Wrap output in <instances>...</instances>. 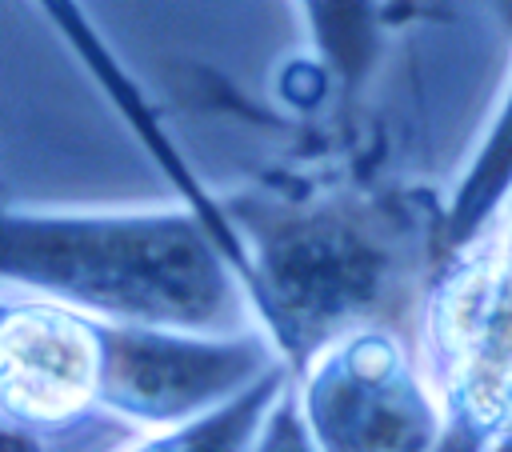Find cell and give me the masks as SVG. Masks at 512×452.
<instances>
[{"label":"cell","mask_w":512,"mask_h":452,"mask_svg":"<svg viewBox=\"0 0 512 452\" xmlns=\"http://www.w3.org/2000/svg\"><path fill=\"white\" fill-rule=\"evenodd\" d=\"M0 452H36V444H32L24 432H16V428L0 424Z\"/></svg>","instance_id":"9c48e42d"},{"label":"cell","mask_w":512,"mask_h":452,"mask_svg":"<svg viewBox=\"0 0 512 452\" xmlns=\"http://www.w3.org/2000/svg\"><path fill=\"white\" fill-rule=\"evenodd\" d=\"M512 196V84L500 96L496 120L488 124L484 140L476 144L456 192L448 196V204L440 208V224H436V268L464 252L472 240H480L496 216L504 212Z\"/></svg>","instance_id":"ba28073f"},{"label":"cell","mask_w":512,"mask_h":452,"mask_svg":"<svg viewBox=\"0 0 512 452\" xmlns=\"http://www.w3.org/2000/svg\"><path fill=\"white\" fill-rule=\"evenodd\" d=\"M220 212L248 260L256 324L288 372L356 328H392L436 272L440 208L412 192L284 184L220 200Z\"/></svg>","instance_id":"6da1fadb"},{"label":"cell","mask_w":512,"mask_h":452,"mask_svg":"<svg viewBox=\"0 0 512 452\" xmlns=\"http://www.w3.org/2000/svg\"><path fill=\"white\" fill-rule=\"evenodd\" d=\"M124 344V324L52 300H0V420L32 432L112 408Z\"/></svg>","instance_id":"5b68a950"},{"label":"cell","mask_w":512,"mask_h":452,"mask_svg":"<svg viewBox=\"0 0 512 452\" xmlns=\"http://www.w3.org/2000/svg\"><path fill=\"white\" fill-rule=\"evenodd\" d=\"M492 232H496V240L504 244V252L512 256V196H508V204H504V212L496 216V224H492Z\"/></svg>","instance_id":"30bf717a"},{"label":"cell","mask_w":512,"mask_h":452,"mask_svg":"<svg viewBox=\"0 0 512 452\" xmlns=\"http://www.w3.org/2000/svg\"><path fill=\"white\" fill-rule=\"evenodd\" d=\"M36 8L44 12V20L52 24V32L68 44V52L76 56V64L96 80V88L108 96V104L116 108V116L136 132V140L148 148V156L160 164V172H168V180L176 184V192L188 200V208L216 232L224 236V212L220 204L200 188V180L192 176V168L184 164V156L172 148L160 112L152 108V100L144 96V88L132 80V72L120 64V56L108 48V40L100 36V28L88 20L80 0H36Z\"/></svg>","instance_id":"8992f818"},{"label":"cell","mask_w":512,"mask_h":452,"mask_svg":"<svg viewBox=\"0 0 512 452\" xmlns=\"http://www.w3.org/2000/svg\"><path fill=\"white\" fill-rule=\"evenodd\" d=\"M304 44H308V100L304 108L336 104V112H352L368 92L384 44L392 8L388 0H292Z\"/></svg>","instance_id":"52a82bcc"},{"label":"cell","mask_w":512,"mask_h":452,"mask_svg":"<svg viewBox=\"0 0 512 452\" xmlns=\"http://www.w3.org/2000/svg\"><path fill=\"white\" fill-rule=\"evenodd\" d=\"M0 280L104 324L256 332V308L228 248L192 208H0Z\"/></svg>","instance_id":"7a4b0ae2"},{"label":"cell","mask_w":512,"mask_h":452,"mask_svg":"<svg viewBox=\"0 0 512 452\" xmlns=\"http://www.w3.org/2000/svg\"><path fill=\"white\" fill-rule=\"evenodd\" d=\"M424 356L448 436L480 448L512 436V256L492 228L432 272Z\"/></svg>","instance_id":"3957f363"},{"label":"cell","mask_w":512,"mask_h":452,"mask_svg":"<svg viewBox=\"0 0 512 452\" xmlns=\"http://www.w3.org/2000/svg\"><path fill=\"white\" fill-rule=\"evenodd\" d=\"M492 4V12H496V24L504 28V36L512 40V0H488Z\"/></svg>","instance_id":"8fae6325"},{"label":"cell","mask_w":512,"mask_h":452,"mask_svg":"<svg viewBox=\"0 0 512 452\" xmlns=\"http://www.w3.org/2000/svg\"><path fill=\"white\" fill-rule=\"evenodd\" d=\"M300 424L316 452H436L444 416L392 328H356L300 368Z\"/></svg>","instance_id":"277c9868"}]
</instances>
